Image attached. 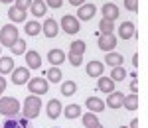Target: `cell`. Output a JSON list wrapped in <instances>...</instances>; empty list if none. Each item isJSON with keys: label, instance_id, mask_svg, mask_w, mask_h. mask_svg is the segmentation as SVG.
<instances>
[{"label": "cell", "instance_id": "1", "mask_svg": "<svg viewBox=\"0 0 148 128\" xmlns=\"http://www.w3.org/2000/svg\"><path fill=\"white\" fill-rule=\"evenodd\" d=\"M40 110H42V99H40V97L30 95V97H26V99H24L22 118H26V120H34V118H38Z\"/></svg>", "mask_w": 148, "mask_h": 128}, {"label": "cell", "instance_id": "2", "mask_svg": "<svg viewBox=\"0 0 148 128\" xmlns=\"http://www.w3.org/2000/svg\"><path fill=\"white\" fill-rule=\"evenodd\" d=\"M0 114L6 118L20 114V101L14 97H0Z\"/></svg>", "mask_w": 148, "mask_h": 128}, {"label": "cell", "instance_id": "3", "mask_svg": "<svg viewBox=\"0 0 148 128\" xmlns=\"http://www.w3.org/2000/svg\"><path fill=\"white\" fill-rule=\"evenodd\" d=\"M18 28L14 24H6L0 28V47H12L18 39Z\"/></svg>", "mask_w": 148, "mask_h": 128}, {"label": "cell", "instance_id": "4", "mask_svg": "<svg viewBox=\"0 0 148 128\" xmlns=\"http://www.w3.org/2000/svg\"><path fill=\"white\" fill-rule=\"evenodd\" d=\"M28 89H30V93H32V95L42 97V95H46L47 91H49V83H47L44 77H34V79L28 81Z\"/></svg>", "mask_w": 148, "mask_h": 128}, {"label": "cell", "instance_id": "5", "mask_svg": "<svg viewBox=\"0 0 148 128\" xmlns=\"http://www.w3.org/2000/svg\"><path fill=\"white\" fill-rule=\"evenodd\" d=\"M59 26H61V30H63L65 34H69V35H75V34H79V28H81L79 20H77L75 16H71V14H65V16L61 18V22H59Z\"/></svg>", "mask_w": 148, "mask_h": 128}, {"label": "cell", "instance_id": "6", "mask_svg": "<svg viewBox=\"0 0 148 128\" xmlns=\"http://www.w3.org/2000/svg\"><path fill=\"white\" fill-rule=\"evenodd\" d=\"M30 79H32V77H30V69H28V67H14L12 77H10V81L14 83V85H24V83H28Z\"/></svg>", "mask_w": 148, "mask_h": 128}, {"label": "cell", "instance_id": "7", "mask_svg": "<svg viewBox=\"0 0 148 128\" xmlns=\"http://www.w3.org/2000/svg\"><path fill=\"white\" fill-rule=\"evenodd\" d=\"M95 12H97V6L91 4V2H85V4H81L79 8H77V20L89 22L93 16H95Z\"/></svg>", "mask_w": 148, "mask_h": 128}, {"label": "cell", "instance_id": "8", "mask_svg": "<svg viewBox=\"0 0 148 128\" xmlns=\"http://www.w3.org/2000/svg\"><path fill=\"white\" fill-rule=\"evenodd\" d=\"M99 49L101 51H113L114 47H116V37H114V34H101L99 35Z\"/></svg>", "mask_w": 148, "mask_h": 128}, {"label": "cell", "instance_id": "9", "mask_svg": "<svg viewBox=\"0 0 148 128\" xmlns=\"http://www.w3.org/2000/svg\"><path fill=\"white\" fill-rule=\"evenodd\" d=\"M2 128H32V126H30V120H26V118H22L18 114V116L6 118L4 124H2Z\"/></svg>", "mask_w": 148, "mask_h": 128}, {"label": "cell", "instance_id": "10", "mask_svg": "<svg viewBox=\"0 0 148 128\" xmlns=\"http://www.w3.org/2000/svg\"><path fill=\"white\" fill-rule=\"evenodd\" d=\"M42 32H44L46 37H56V35L59 34V24H57L53 18H47L46 22L42 24Z\"/></svg>", "mask_w": 148, "mask_h": 128}, {"label": "cell", "instance_id": "11", "mask_svg": "<svg viewBox=\"0 0 148 128\" xmlns=\"http://www.w3.org/2000/svg\"><path fill=\"white\" fill-rule=\"evenodd\" d=\"M65 59H67V55H65L61 49H49V51H47V61H49L51 67H59Z\"/></svg>", "mask_w": 148, "mask_h": 128}, {"label": "cell", "instance_id": "12", "mask_svg": "<svg viewBox=\"0 0 148 128\" xmlns=\"http://www.w3.org/2000/svg\"><path fill=\"white\" fill-rule=\"evenodd\" d=\"M85 71H87V75L89 77H95V79H99L103 75V71H105V65H103L101 61H89L87 65H85Z\"/></svg>", "mask_w": 148, "mask_h": 128}, {"label": "cell", "instance_id": "13", "mask_svg": "<svg viewBox=\"0 0 148 128\" xmlns=\"http://www.w3.org/2000/svg\"><path fill=\"white\" fill-rule=\"evenodd\" d=\"M123 99H125V95L121 93V91H113V93H109V97H107V105H105V106H109V108L116 110V108L123 106Z\"/></svg>", "mask_w": 148, "mask_h": 128}, {"label": "cell", "instance_id": "14", "mask_svg": "<svg viewBox=\"0 0 148 128\" xmlns=\"http://www.w3.org/2000/svg\"><path fill=\"white\" fill-rule=\"evenodd\" d=\"M134 34H136V28L132 22H123L119 26V37L121 39H130V37H134Z\"/></svg>", "mask_w": 148, "mask_h": 128}, {"label": "cell", "instance_id": "15", "mask_svg": "<svg viewBox=\"0 0 148 128\" xmlns=\"http://www.w3.org/2000/svg\"><path fill=\"white\" fill-rule=\"evenodd\" d=\"M26 65H28V69H40L42 67V57L36 49L26 51Z\"/></svg>", "mask_w": 148, "mask_h": 128}, {"label": "cell", "instance_id": "16", "mask_svg": "<svg viewBox=\"0 0 148 128\" xmlns=\"http://www.w3.org/2000/svg\"><path fill=\"white\" fill-rule=\"evenodd\" d=\"M103 18H107V20H111V22H114L116 18H119V8H116V4H113V2H107V4H103Z\"/></svg>", "mask_w": 148, "mask_h": 128}, {"label": "cell", "instance_id": "17", "mask_svg": "<svg viewBox=\"0 0 148 128\" xmlns=\"http://www.w3.org/2000/svg\"><path fill=\"white\" fill-rule=\"evenodd\" d=\"M61 110H63V106H61V103H59L57 99H51V101L47 103V106H46V112H47V116L51 118V120H56V118L61 114Z\"/></svg>", "mask_w": 148, "mask_h": 128}, {"label": "cell", "instance_id": "18", "mask_svg": "<svg viewBox=\"0 0 148 128\" xmlns=\"http://www.w3.org/2000/svg\"><path fill=\"white\" fill-rule=\"evenodd\" d=\"M85 106L89 108V112H103L105 110V103H103L99 97H89L87 101H85Z\"/></svg>", "mask_w": 148, "mask_h": 128}, {"label": "cell", "instance_id": "19", "mask_svg": "<svg viewBox=\"0 0 148 128\" xmlns=\"http://www.w3.org/2000/svg\"><path fill=\"white\" fill-rule=\"evenodd\" d=\"M30 10L34 14V18H44L47 12V6L44 0H32V4H30Z\"/></svg>", "mask_w": 148, "mask_h": 128}, {"label": "cell", "instance_id": "20", "mask_svg": "<svg viewBox=\"0 0 148 128\" xmlns=\"http://www.w3.org/2000/svg\"><path fill=\"white\" fill-rule=\"evenodd\" d=\"M97 89L101 91V93H113L114 91V81H111V77H99V83H97Z\"/></svg>", "mask_w": 148, "mask_h": 128}, {"label": "cell", "instance_id": "21", "mask_svg": "<svg viewBox=\"0 0 148 128\" xmlns=\"http://www.w3.org/2000/svg\"><path fill=\"white\" fill-rule=\"evenodd\" d=\"M105 63L111 65V67H121V65L125 63V57H123L121 53H116V51H109L107 57H105Z\"/></svg>", "mask_w": 148, "mask_h": 128}, {"label": "cell", "instance_id": "22", "mask_svg": "<svg viewBox=\"0 0 148 128\" xmlns=\"http://www.w3.org/2000/svg\"><path fill=\"white\" fill-rule=\"evenodd\" d=\"M123 106H125L128 112H134L138 108V95L130 93L128 97H125V99H123Z\"/></svg>", "mask_w": 148, "mask_h": 128}, {"label": "cell", "instance_id": "23", "mask_svg": "<svg viewBox=\"0 0 148 128\" xmlns=\"http://www.w3.org/2000/svg\"><path fill=\"white\" fill-rule=\"evenodd\" d=\"M63 114H65V118L67 120H75V118L81 116V106L79 105H67L63 110H61Z\"/></svg>", "mask_w": 148, "mask_h": 128}, {"label": "cell", "instance_id": "24", "mask_svg": "<svg viewBox=\"0 0 148 128\" xmlns=\"http://www.w3.org/2000/svg\"><path fill=\"white\" fill-rule=\"evenodd\" d=\"M24 32H26L28 35L42 34V24L38 22V20H30V22H26V26H24Z\"/></svg>", "mask_w": 148, "mask_h": 128}, {"label": "cell", "instance_id": "25", "mask_svg": "<svg viewBox=\"0 0 148 128\" xmlns=\"http://www.w3.org/2000/svg\"><path fill=\"white\" fill-rule=\"evenodd\" d=\"M8 18H10L14 24H20V22H24V20H26V12H24V10H18L16 6H12L10 10H8Z\"/></svg>", "mask_w": 148, "mask_h": 128}, {"label": "cell", "instance_id": "26", "mask_svg": "<svg viewBox=\"0 0 148 128\" xmlns=\"http://www.w3.org/2000/svg\"><path fill=\"white\" fill-rule=\"evenodd\" d=\"M61 77H63V75H61V69H59V67H49L47 73H46V81L47 83H59Z\"/></svg>", "mask_w": 148, "mask_h": 128}, {"label": "cell", "instance_id": "27", "mask_svg": "<svg viewBox=\"0 0 148 128\" xmlns=\"http://www.w3.org/2000/svg\"><path fill=\"white\" fill-rule=\"evenodd\" d=\"M77 91V83L75 81H63L61 83V95L63 97H73Z\"/></svg>", "mask_w": 148, "mask_h": 128}, {"label": "cell", "instance_id": "28", "mask_svg": "<svg viewBox=\"0 0 148 128\" xmlns=\"http://www.w3.org/2000/svg\"><path fill=\"white\" fill-rule=\"evenodd\" d=\"M14 71V59L12 57H0V75H6Z\"/></svg>", "mask_w": 148, "mask_h": 128}, {"label": "cell", "instance_id": "29", "mask_svg": "<svg viewBox=\"0 0 148 128\" xmlns=\"http://www.w3.org/2000/svg\"><path fill=\"white\" fill-rule=\"evenodd\" d=\"M97 124H101V122H99V118H97L95 112H85L83 114V128H93Z\"/></svg>", "mask_w": 148, "mask_h": 128}, {"label": "cell", "instance_id": "30", "mask_svg": "<svg viewBox=\"0 0 148 128\" xmlns=\"http://www.w3.org/2000/svg\"><path fill=\"white\" fill-rule=\"evenodd\" d=\"M85 49H87V46H85V42L83 39H75L71 46H69V53H75V55H83L85 53Z\"/></svg>", "mask_w": 148, "mask_h": 128}, {"label": "cell", "instance_id": "31", "mask_svg": "<svg viewBox=\"0 0 148 128\" xmlns=\"http://www.w3.org/2000/svg\"><path fill=\"white\" fill-rule=\"evenodd\" d=\"M99 32H101V34H113L114 32V22L107 20V18H101V22H99Z\"/></svg>", "mask_w": 148, "mask_h": 128}, {"label": "cell", "instance_id": "32", "mask_svg": "<svg viewBox=\"0 0 148 128\" xmlns=\"http://www.w3.org/2000/svg\"><path fill=\"white\" fill-rule=\"evenodd\" d=\"M125 77H126V71H125V67H123V65H121V67H113V71H111V81L121 83Z\"/></svg>", "mask_w": 148, "mask_h": 128}, {"label": "cell", "instance_id": "33", "mask_svg": "<svg viewBox=\"0 0 148 128\" xmlns=\"http://www.w3.org/2000/svg\"><path fill=\"white\" fill-rule=\"evenodd\" d=\"M10 49H12V53H14V55H22V53H26V42H24L22 37H18V39H16V44H14Z\"/></svg>", "mask_w": 148, "mask_h": 128}, {"label": "cell", "instance_id": "34", "mask_svg": "<svg viewBox=\"0 0 148 128\" xmlns=\"http://www.w3.org/2000/svg\"><path fill=\"white\" fill-rule=\"evenodd\" d=\"M69 63H71L73 67H79V65H83V55H75V53H69Z\"/></svg>", "mask_w": 148, "mask_h": 128}, {"label": "cell", "instance_id": "35", "mask_svg": "<svg viewBox=\"0 0 148 128\" xmlns=\"http://www.w3.org/2000/svg\"><path fill=\"white\" fill-rule=\"evenodd\" d=\"M14 2H16V4H14V6H16V8H18V10H28V8H30V4H32V0H14Z\"/></svg>", "mask_w": 148, "mask_h": 128}, {"label": "cell", "instance_id": "36", "mask_svg": "<svg viewBox=\"0 0 148 128\" xmlns=\"http://www.w3.org/2000/svg\"><path fill=\"white\" fill-rule=\"evenodd\" d=\"M125 8L130 12H138V0H125Z\"/></svg>", "mask_w": 148, "mask_h": 128}, {"label": "cell", "instance_id": "37", "mask_svg": "<svg viewBox=\"0 0 148 128\" xmlns=\"http://www.w3.org/2000/svg\"><path fill=\"white\" fill-rule=\"evenodd\" d=\"M46 6H49V8H61L63 0H46Z\"/></svg>", "mask_w": 148, "mask_h": 128}, {"label": "cell", "instance_id": "38", "mask_svg": "<svg viewBox=\"0 0 148 128\" xmlns=\"http://www.w3.org/2000/svg\"><path fill=\"white\" fill-rule=\"evenodd\" d=\"M85 2H87V0H69V4H71V6H77V8H79L81 4H85Z\"/></svg>", "mask_w": 148, "mask_h": 128}, {"label": "cell", "instance_id": "39", "mask_svg": "<svg viewBox=\"0 0 148 128\" xmlns=\"http://www.w3.org/2000/svg\"><path fill=\"white\" fill-rule=\"evenodd\" d=\"M4 91H6V79L0 75V93H4Z\"/></svg>", "mask_w": 148, "mask_h": 128}, {"label": "cell", "instance_id": "40", "mask_svg": "<svg viewBox=\"0 0 148 128\" xmlns=\"http://www.w3.org/2000/svg\"><path fill=\"white\" fill-rule=\"evenodd\" d=\"M130 93L138 95V85H136V81H132V83H130Z\"/></svg>", "mask_w": 148, "mask_h": 128}, {"label": "cell", "instance_id": "41", "mask_svg": "<svg viewBox=\"0 0 148 128\" xmlns=\"http://www.w3.org/2000/svg\"><path fill=\"white\" fill-rule=\"evenodd\" d=\"M128 128H138V118H132V122H130Z\"/></svg>", "mask_w": 148, "mask_h": 128}, {"label": "cell", "instance_id": "42", "mask_svg": "<svg viewBox=\"0 0 148 128\" xmlns=\"http://www.w3.org/2000/svg\"><path fill=\"white\" fill-rule=\"evenodd\" d=\"M132 65H134V67L138 65V53H134V57H132Z\"/></svg>", "mask_w": 148, "mask_h": 128}, {"label": "cell", "instance_id": "43", "mask_svg": "<svg viewBox=\"0 0 148 128\" xmlns=\"http://www.w3.org/2000/svg\"><path fill=\"white\" fill-rule=\"evenodd\" d=\"M2 4H10V2H14V0H0Z\"/></svg>", "mask_w": 148, "mask_h": 128}, {"label": "cell", "instance_id": "44", "mask_svg": "<svg viewBox=\"0 0 148 128\" xmlns=\"http://www.w3.org/2000/svg\"><path fill=\"white\" fill-rule=\"evenodd\" d=\"M93 128H103V124H97V126H93Z\"/></svg>", "mask_w": 148, "mask_h": 128}, {"label": "cell", "instance_id": "45", "mask_svg": "<svg viewBox=\"0 0 148 128\" xmlns=\"http://www.w3.org/2000/svg\"><path fill=\"white\" fill-rule=\"evenodd\" d=\"M0 57H2V49H0Z\"/></svg>", "mask_w": 148, "mask_h": 128}, {"label": "cell", "instance_id": "46", "mask_svg": "<svg viewBox=\"0 0 148 128\" xmlns=\"http://www.w3.org/2000/svg\"><path fill=\"white\" fill-rule=\"evenodd\" d=\"M121 128H128V126H121Z\"/></svg>", "mask_w": 148, "mask_h": 128}, {"label": "cell", "instance_id": "47", "mask_svg": "<svg viewBox=\"0 0 148 128\" xmlns=\"http://www.w3.org/2000/svg\"><path fill=\"white\" fill-rule=\"evenodd\" d=\"M0 97H2V93H0Z\"/></svg>", "mask_w": 148, "mask_h": 128}]
</instances>
